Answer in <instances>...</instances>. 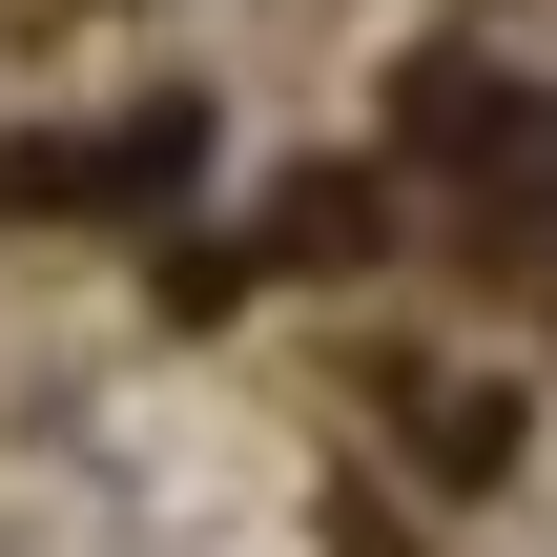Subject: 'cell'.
Segmentation results:
<instances>
[{
	"instance_id": "obj_1",
	"label": "cell",
	"mask_w": 557,
	"mask_h": 557,
	"mask_svg": "<svg viewBox=\"0 0 557 557\" xmlns=\"http://www.w3.org/2000/svg\"><path fill=\"white\" fill-rule=\"evenodd\" d=\"M186 103H145V124H103V145H21L0 165V207H145V186H186Z\"/></svg>"
},
{
	"instance_id": "obj_2",
	"label": "cell",
	"mask_w": 557,
	"mask_h": 557,
	"mask_svg": "<svg viewBox=\"0 0 557 557\" xmlns=\"http://www.w3.org/2000/svg\"><path fill=\"white\" fill-rule=\"evenodd\" d=\"M372 227H393V207H372L351 165H310V186H289V269H372Z\"/></svg>"
},
{
	"instance_id": "obj_3",
	"label": "cell",
	"mask_w": 557,
	"mask_h": 557,
	"mask_svg": "<svg viewBox=\"0 0 557 557\" xmlns=\"http://www.w3.org/2000/svg\"><path fill=\"white\" fill-rule=\"evenodd\" d=\"M413 455H434V475L475 496V475H496V393H413Z\"/></svg>"
}]
</instances>
